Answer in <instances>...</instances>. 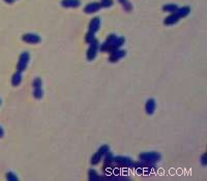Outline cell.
<instances>
[{
	"label": "cell",
	"instance_id": "obj_17",
	"mask_svg": "<svg viewBox=\"0 0 207 181\" xmlns=\"http://www.w3.org/2000/svg\"><path fill=\"white\" fill-rule=\"evenodd\" d=\"M103 154L101 153V152L99 151H97V152H95V153L93 154V155H92V157H91V159H90V163H91V165H97V164L99 163V161H101V159H102V157H103Z\"/></svg>",
	"mask_w": 207,
	"mask_h": 181
},
{
	"label": "cell",
	"instance_id": "obj_4",
	"mask_svg": "<svg viewBox=\"0 0 207 181\" xmlns=\"http://www.w3.org/2000/svg\"><path fill=\"white\" fill-rule=\"evenodd\" d=\"M29 60H30V55H29L28 52H23L20 55V58H19V62L18 65H17V68H18L19 71H24L27 67V65L29 63Z\"/></svg>",
	"mask_w": 207,
	"mask_h": 181
},
{
	"label": "cell",
	"instance_id": "obj_2",
	"mask_svg": "<svg viewBox=\"0 0 207 181\" xmlns=\"http://www.w3.org/2000/svg\"><path fill=\"white\" fill-rule=\"evenodd\" d=\"M139 158L143 161H148V163L155 164L157 161L160 160L162 156L157 152H144V153H141L139 155Z\"/></svg>",
	"mask_w": 207,
	"mask_h": 181
},
{
	"label": "cell",
	"instance_id": "obj_8",
	"mask_svg": "<svg viewBox=\"0 0 207 181\" xmlns=\"http://www.w3.org/2000/svg\"><path fill=\"white\" fill-rule=\"evenodd\" d=\"M99 27H101V19L99 17L93 18L89 23V31L92 33H95L96 31H99Z\"/></svg>",
	"mask_w": 207,
	"mask_h": 181
},
{
	"label": "cell",
	"instance_id": "obj_24",
	"mask_svg": "<svg viewBox=\"0 0 207 181\" xmlns=\"http://www.w3.org/2000/svg\"><path fill=\"white\" fill-rule=\"evenodd\" d=\"M99 4H101V7H110L113 4V2L112 0H102Z\"/></svg>",
	"mask_w": 207,
	"mask_h": 181
},
{
	"label": "cell",
	"instance_id": "obj_14",
	"mask_svg": "<svg viewBox=\"0 0 207 181\" xmlns=\"http://www.w3.org/2000/svg\"><path fill=\"white\" fill-rule=\"evenodd\" d=\"M22 79H23V77H22V71H18L14 74L13 79H11V83H13L14 86H19L22 82Z\"/></svg>",
	"mask_w": 207,
	"mask_h": 181
},
{
	"label": "cell",
	"instance_id": "obj_6",
	"mask_svg": "<svg viewBox=\"0 0 207 181\" xmlns=\"http://www.w3.org/2000/svg\"><path fill=\"white\" fill-rule=\"evenodd\" d=\"M116 38H117L116 34H110L108 37H107V40H105V43H103V45L99 46V50H101L102 52H109L111 46L113 45L114 40H115Z\"/></svg>",
	"mask_w": 207,
	"mask_h": 181
},
{
	"label": "cell",
	"instance_id": "obj_23",
	"mask_svg": "<svg viewBox=\"0 0 207 181\" xmlns=\"http://www.w3.org/2000/svg\"><path fill=\"white\" fill-rule=\"evenodd\" d=\"M97 151L101 152L103 155H106V154L108 153L109 151H110V146H108V145H103V146L99 147V150H97Z\"/></svg>",
	"mask_w": 207,
	"mask_h": 181
},
{
	"label": "cell",
	"instance_id": "obj_13",
	"mask_svg": "<svg viewBox=\"0 0 207 181\" xmlns=\"http://www.w3.org/2000/svg\"><path fill=\"white\" fill-rule=\"evenodd\" d=\"M61 5L63 7H79L80 0H62Z\"/></svg>",
	"mask_w": 207,
	"mask_h": 181
},
{
	"label": "cell",
	"instance_id": "obj_28",
	"mask_svg": "<svg viewBox=\"0 0 207 181\" xmlns=\"http://www.w3.org/2000/svg\"><path fill=\"white\" fill-rule=\"evenodd\" d=\"M5 1H6V2H8V3H11V2H13L14 0H5Z\"/></svg>",
	"mask_w": 207,
	"mask_h": 181
},
{
	"label": "cell",
	"instance_id": "obj_5",
	"mask_svg": "<svg viewBox=\"0 0 207 181\" xmlns=\"http://www.w3.org/2000/svg\"><path fill=\"white\" fill-rule=\"evenodd\" d=\"M22 40L26 43L36 45V43H40V36L35 34V33H25V34L22 35Z\"/></svg>",
	"mask_w": 207,
	"mask_h": 181
},
{
	"label": "cell",
	"instance_id": "obj_25",
	"mask_svg": "<svg viewBox=\"0 0 207 181\" xmlns=\"http://www.w3.org/2000/svg\"><path fill=\"white\" fill-rule=\"evenodd\" d=\"M120 1V3L122 4V5L124 6V8L126 9V11H131V5L130 3H128V0H119Z\"/></svg>",
	"mask_w": 207,
	"mask_h": 181
},
{
	"label": "cell",
	"instance_id": "obj_16",
	"mask_svg": "<svg viewBox=\"0 0 207 181\" xmlns=\"http://www.w3.org/2000/svg\"><path fill=\"white\" fill-rule=\"evenodd\" d=\"M189 11H191V8H189V6H183V7H178V9L176 11L177 14L180 17V19L181 18H184V17H186L187 14H189Z\"/></svg>",
	"mask_w": 207,
	"mask_h": 181
},
{
	"label": "cell",
	"instance_id": "obj_22",
	"mask_svg": "<svg viewBox=\"0 0 207 181\" xmlns=\"http://www.w3.org/2000/svg\"><path fill=\"white\" fill-rule=\"evenodd\" d=\"M94 40H95L94 33H92V32H90V31H88V32H87V34H86V37H85V40H86V43L89 45V43H91Z\"/></svg>",
	"mask_w": 207,
	"mask_h": 181
},
{
	"label": "cell",
	"instance_id": "obj_19",
	"mask_svg": "<svg viewBox=\"0 0 207 181\" xmlns=\"http://www.w3.org/2000/svg\"><path fill=\"white\" fill-rule=\"evenodd\" d=\"M88 179L90 181H95V180H99V174H97V172L95 170H89V172H88Z\"/></svg>",
	"mask_w": 207,
	"mask_h": 181
},
{
	"label": "cell",
	"instance_id": "obj_26",
	"mask_svg": "<svg viewBox=\"0 0 207 181\" xmlns=\"http://www.w3.org/2000/svg\"><path fill=\"white\" fill-rule=\"evenodd\" d=\"M6 178H7V180H18V176H17L16 174H14L13 172L7 173Z\"/></svg>",
	"mask_w": 207,
	"mask_h": 181
},
{
	"label": "cell",
	"instance_id": "obj_12",
	"mask_svg": "<svg viewBox=\"0 0 207 181\" xmlns=\"http://www.w3.org/2000/svg\"><path fill=\"white\" fill-rule=\"evenodd\" d=\"M124 43H125V38H124V37H118V36H117V38L114 40L113 45L111 46L109 52L111 53V52H113V51H115V50L120 49V47H121V46H123Z\"/></svg>",
	"mask_w": 207,
	"mask_h": 181
},
{
	"label": "cell",
	"instance_id": "obj_7",
	"mask_svg": "<svg viewBox=\"0 0 207 181\" xmlns=\"http://www.w3.org/2000/svg\"><path fill=\"white\" fill-rule=\"evenodd\" d=\"M125 55H126L125 50H121V49L115 50V51H113V52H111V55H110L109 60H110V62H113L114 63V62L119 61V60H120L121 58H123Z\"/></svg>",
	"mask_w": 207,
	"mask_h": 181
},
{
	"label": "cell",
	"instance_id": "obj_21",
	"mask_svg": "<svg viewBox=\"0 0 207 181\" xmlns=\"http://www.w3.org/2000/svg\"><path fill=\"white\" fill-rule=\"evenodd\" d=\"M32 87L33 88H41L43 87V81L40 78H35L32 81Z\"/></svg>",
	"mask_w": 207,
	"mask_h": 181
},
{
	"label": "cell",
	"instance_id": "obj_10",
	"mask_svg": "<svg viewBox=\"0 0 207 181\" xmlns=\"http://www.w3.org/2000/svg\"><path fill=\"white\" fill-rule=\"evenodd\" d=\"M180 20V17L177 14V13H172L170 16H168L167 18L164 20V24L165 25H173V24L177 23Z\"/></svg>",
	"mask_w": 207,
	"mask_h": 181
},
{
	"label": "cell",
	"instance_id": "obj_20",
	"mask_svg": "<svg viewBox=\"0 0 207 181\" xmlns=\"http://www.w3.org/2000/svg\"><path fill=\"white\" fill-rule=\"evenodd\" d=\"M33 96H34L35 98H37V100H40V98L44 96L43 88H34V90H33Z\"/></svg>",
	"mask_w": 207,
	"mask_h": 181
},
{
	"label": "cell",
	"instance_id": "obj_11",
	"mask_svg": "<svg viewBox=\"0 0 207 181\" xmlns=\"http://www.w3.org/2000/svg\"><path fill=\"white\" fill-rule=\"evenodd\" d=\"M99 8H101V4L96 3V2H92V3H89L85 6L84 11L86 14H93V13H96Z\"/></svg>",
	"mask_w": 207,
	"mask_h": 181
},
{
	"label": "cell",
	"instance_id": "obj_3",
	"mask_svg": "<svg viewBox=\"0 0 207 181\" xmlns=\"http://www.w3.org/2000/svg\"><path fill=\"white\" fill-rule=\"evenodd\" d=\"M99 50V43L97 42V40L95 38L91 43H89V48H88V51H87V59H88L89 61L94 60V58H95L97 55Z\"/></svg>",
	"mask_w": 207,
	"mask_h": 181
},
{
	"label": "cell",
	"instance_id": "obj_15",
	"mask_svg": "<svg viewBox=\"0 0 207 181\" xmlns=\"http://www.w3.org/2000/svg\"><path fill=\"white\" fill-rule=\"evenodd\" d=\"M113 157L114 156L112 155L110 152H108V153L106 154V159H105V164H104V171L106 172V170L108 168H111V165L112 163H113Z\"/></svg>",
	"mask_w": 207,
	"mask_h": 181
},
{
	"label": "cell",
	"instance_id": "obj_27",
	"mask_svg": "<svg viewBox=\"0 0 207 181\" xmlns=\"http://www.w3.org/2000/svg\"><path fill=\"white\" fill-rule=\"evenodd\" d=\"M201 164L203 167H205L207 165V154L206 153H203L201 156Z\"/></svg>",
	"mask_w": 207,
	"mask_h": 181
},
{
	"label": "cell",
	"instance_id": "obj_18",
	"mask_svg": "<svg viewBox=\"0 0 207 181\" xmlns=\"http://www.w3.org/2000/svg\"><path fill=\"white\" fill-rule=\"evenodd\" d=\"M177 9H178V6L176 4H166L163 6V11H169V13H175Z\"/></svg>",
	"mask_w": 207,
	"mask_h": 181
},
{
	"label": "cell",
	"instance_id": "obj_9",
	"mask_svg": "<svg viewBox=\"0 0 207 181\" xmlns=\"http://www.w3.org/2000/svg\"><path fill=\"white\" fill-rule=\"evenodd\" d=\"M155 108H157V103L153 98H149L147 101H146L145 105V111L148 115H152L155 111Z\"/></svg>",
	"mask_w": 207,
	"mask_h": 181
},
{
	"label": "cell",
	"instance_id": "obj_1",
	"mask_svg": "<svg viewBox=\"0 0 207 181\" xmlns=\"http://www.w3.org/2000/svg\"><path fill=\"white\" fill-rule=\"evenodd\" d=\"M113 163H115L116 166L121 167V168H134L135 163L126 156H115L113 157Z\"/></svg>",
	"mask_w": 207,
	"mask_h": 181
}]
</instances>
